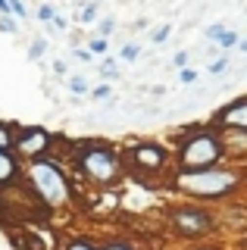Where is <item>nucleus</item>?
Returning <instances> with one entry per match:
<instances>
[{"label":"nucleus","mask_w":247,"mask_h":250,"mask_svg":"<svg viewBox=\"0 0 247 250\" xmlns=\"http://www.w3.org/2000/svg\"><path fill=\"white\" fill-rule=\"evenodd\" d=\"M113 31H116V19H113V16H103V19H97V35H100V38H110Z\"/></svg>","instance_id":"obj_25"},{"label":"nucleus","mask_w":247,"mask_h":250,"mask_svg":"<svg viewBox=\"0 0 247 250\" xmlns=\"http://www.w3.org/2000/svg\"><path fill=\"white\" fill-rule=\"evenodd\" d=\"M13 16H16V19H28V3H22V0H13Z\"/></svg>","instance_id":"obj_31"},{"label":"nucleus","mask_w":247,"mask_h":250,"mask_svg":"<svg viewBox=\"0 0 247 250\" xmlns=\"http://www.w3.org/2000/svg\"><path fill=\"white\" fill-rule=\"evenodd\" d=\"M197 78H200V72H197V69H191V66L179 69V82H182V84H194Z\"/></svg>","instance_id":"obj_27"},{"label":"nucleus","mask_w":247,"mask_h":250,"mask_svg":"<svg viewBox=\"0 0 247 250\" xmlns=\"http://www.w3.org/2000/svg\"><path fill=\"white\" fill-rule=\"evenodd\" d=\"M238 250H247V234H244L241 241H238Z\"/></svg>","instance_id":"obj_37"},{"label":"nucleus","mask_w":247,"mask_h":250,"mask_svg":"<svg viewBox=\"0 0 247 250\" xmlns=\"http://www.w3.org/2000/svg\"><path fill=\"white\" fill-rule=\"evenodd\" d=\"M72 57L79 60V62H91V60H94V53H91V47H75Z\"/></svg>","instance_id":"obj_30"},{"label":"nucleus","mask_w":247,"mask_h":250,"mask_svg":"<svg viewBox=\"0 0 247 250\" xmlns=\"http://www.w3.org/2000/svg\"><path fill=\"white\" fill-rule=\"evenodd\" d=\"M116 57H119L122 62H135L138 57H141V47H138L135 41H125V44L119 47V53H116Z\"/></svg>","instance_id":"obj_19"},{"label":"nucleus","mask_w":247,"mask_h":250,"mask_svg":"<svg viewBox=\"0 0 247 250\" xmlns=\"http://www.w3.org/2000/svg\"><path fill=\"white\" fill-rule=\"evenodd\" d=\"M88 47H91V53H94V57H110V38L94 35V38L88 41Z\"/></svg>","instance_id":"obj_21"},{"label":"nucleus","mask_w":247,"mask_h":250,"mask_svg":"<svg viewBox=\"0 0 247 250\" xmlns=\"http://www.w3.org/2000/svg\"><path fill=\"white\" fill-rule=\"evenodd\" d=\"M110 97H113L110 82H100L97 88H91V100H100V104H103V100H110Z\"/></svg>","instance_id":"obj_24"},{"label":"nucleus","mask_w":247,"mask_h":250,"mask_svg":"<svg viewBox=\"0 0 247 250\" xmlns=\"http://www.w3.org/2000/svg\"><path fill=\"white\" fill-rule=\"evenodd\" d=\"M25 178V163L19 160L16 150H3L0 147V191L3 188H13Z\"/></svg>","instance_id":"obj_9"},{"label":"nucleus","mask_w":247,"mask_h":250,"mask_svg":"<svg viewBox=\"0 0 247 250\" xmlns=\"http://www.w3.org/2000/svg\"><path fill=\"white\" fill-rule=\"evenodd\" d=\"M50 28H57V31H66V28H69V22H66V16H63V13H57V19H53V22H50Z\"/></svg>","instance_id":"obj_33"},{"label":"nucleus","mask_w":247,"mask_h":250,"mask_svg":"<svg viewBox=\"0 0 247 250\" xmlns=\"http://www.w3.org/2000/svg\"><path fill=\"white\" fill-rule=\"evenodd\" d=\"M222 144H226L228 163L247 166V128H222Z\"/></svg>","instance_id":"obj_10"},{"label":"nucleus","mask_w":247,"mask_h":250,"mask_svg":"<svg viewBox=\"0 0 247 250\" xmlns=\"http://www.w3.org/2000/svg\"><path fill=\"white\" fill-rule=\"evenodd\" d=\"M182 250H226L222 244H213V241H194V244L182 247Z\"/></svg>","instance_id":"obj_29"},{"label":"nucleus","mask_w":247,"mask_h":250,"mask_svg":"<svg viewBox=\"0 0 247 250\" xmlns=\"http://www.w3.org/2000/svg\"><path fill=\"white\" fill-rule=\"evenodd\" d=\"M244 185H247V172H244V166H235V163L169 172V191L185 197V200H197V203L231 200L241 194Z\"/></svg>","instance_id":"obj_1"},{"label":"nucleus","mask_w":247,"mask_h":250,"mask_svg":"<svg viewBox=\"0 0 247 250\" xmlns=\"http://www.w3.org/2000/svg\"><path fill=\"white\" fill-rule=\"evenodd\" d=\"M60 250H100V238H91V234H69L63 244H60Z\"/></svg>","instance_id":"obj_11"},{"label":"nucleus","mask_w":247,"mask_h":250,"mask_svg":"<svg viewBox=\"0 0 247 250\" xmlns=\"http://www.w3.org/2000/svg\"><path fill=\"white\" fill-rule=\"evenodd\" d=\"M226 69H228V53H222L219 60L210 62V75H219V72H226Z\"/></svg>","instance_id":"obj_28"},{"label":"nucleus","mask_w":247,"mask_h":250,"mask_svg":"<svg viewBox=\"0 0 247 250\" xmlns=\"http://www.w3.org/2000/svg\"><path fill=\"white\" fill-rule=\"evenodd\" d=\"M216 44H219V47H222V50H235V47H238V44H241V35H238V31H231V28H228V31H226V35H222V38H219V41H216Z\"/></svg>","instance_id":"obj_22"},{"label":"nucleus","mask_w":247,"mask_h":250,"mask_svg":"<svg viewBox=\"0 0 247 250\" xmlns=\"http://www.w3.org/2000/svg\"><path fill=\"white\" fill-rule=\"evenodd\" d=\"M175 169H200V166H219L228 163L222 135L213 122L206 125H188L182 135H175Z\"/></svg>","instance_id":"obj_4"},{"label":"nucleus","mask_w":247,"mask_h":250,"mask_svg":"<svg viewBox=\"0 0 247 250\" xmlns=\"http://www.w3.org/2000/svg\"><path fill=\"white\" fill-rule=\"evenodd\" d=\"M0 13H13V0H0Z\"/></svg>","instance_id":"obj_35"},{"label":"nucleus","mask_w":247,"mask_h":250,"mask_svg":"<svg viewBox=\"0 0 247 250\" xmlns=\"http://www.w3.org/2000/svg\"><path fill=\"white\" fill-rule=\"evenodd\" d=\"M50 50V41L44 35H35L32 38V44H28V62H38V60H44V53Z\"/></svg>","instance_id":"obj_15"},{"label":"nucleus","mask_w":247,"mask_h":250,"mask_svg":"<svg viewBox=\"0 0 247 250\" xmlns=\"http://www.w3.org/2000/svg\"><path fill=\"white\" fill-rule=\"evenodd\" d=\"M53 72H57V75H66V62L57 60V62H53Z\"/></svg>","instance_id":"obj_34"},{"label":"nucleus","mask_w":247,"mask_h":250,"mask_svg":"<svg viewBox=\"0 0 247 250\" xmlns=\"http://www.w3.org/2000/svg\"><path fill=\"white\" fill-rule=\"evenodd\" d=\"M69 169L82 185L97 188V191H113L125 182L128 166H125V150L110 144V141H79L69 150Z\"/></svg>","instance_id":"obj_2"},{"label":"nucleus","mask_w":247,"mask_h":250,"mask_svg":"<svg viewBox=\"0 0 247 250\" xmlns=\"http://www.w3.org/2000/svg\"><path fill=\"white\" fill-rule=\"evenodd\" d=\"M125 166H128V175L160 178L175 169V150L157 138H141L125 147Z\"/></svg>","instance_id":"obj_6"},{"label":"nucleus","mask_w":247,"mask_h":250,"mask_svg":"<svg viewBox=\"0 0 247 250\" xmlns=\"http://www.w3.org/2000/svg\"><path fill=\"white\" fill-rule=\"evenodd\" d=\"M169 35H172V25H157V28L150 31V41H153V44H163Z\"/></svg>","instance_id":"obj_26"},{"label":"nucleus","mask_w":247,"mask_h":250,"mask_svg":"<svg viewBox=\"0 0 247 250\" xmlns=\"http://www.w3.org/2000/svg\"><path fill=\"white\" fill-rule=\"evenodd\" d=\"M226 31H228V25H226V22H213V25L204 31V38H206L210 44H216V41H219L222 35H226Z\"/></svg>","instance_id":"obj_23"},{"label":"nucleus","mask_w":247,"mask_h":250,"mask_svg":"<svg viewBox=\"0 0 247 250\" xmlns=\"http://www.w3.org/2000/svg\"><path fill=\"white\" fill-rule=\"evenodd\" d=\"M25 182L35 188V194L47 207V213H63L75 207V182L72 169L60 156H41V160L25 163Z\"/></svg>","instance_id":"obj_3"},{"label":"nucleus","mask_w":247,"mask_h":250,"mask_svg":"<svg viewBox=\"0 0 247 250\" xmlns=\"http://www.w3.org/2000/svg\"><path fill=\"white\" fill-rule=\"evenodd\" d=\"M119 57H100V78L103 82H116L119 78Z\"/></svg>","instance_id":"obj_14"},{"label":"nucleus","mask_w":247,"mask_h":250,"mask_svg":"<svg viewBox=\"0 0 247 250\" xmlns=\"http://www.w3.org/2000/svg\"><path fill=\"white\" fill-rule=\"evenodd\" d=\"M97 19H100V6H97V0L84 3V6H82V13H79V25H91V22H97Z\"/></svg>","instance_id":"obj_16"},{"label":"nucleus","mask_w":247,"mask_h":250,"mask_svg":"<svg viewBox=\"0 0 247 250\" xmlns=\"http://www.w3.org/2000/svg\"><path fill=\"white\" fill-rule=\"evenodd\" d=\"M210 122L216 128H247V94L244 97H235L228 104H222L216 113L210 116Z\"/></svg>","instance_id":"obj_8"},{"label":"nucleus","mask_w":247,"mask_h":250,"mask_svg":"<svg viewBox=\"0 0 247 250\" xmlns=\"http://www.w3.org/2000/svg\"><path fill=\"white\" fill-rule=\"evenodd\" d=\"M100 250H138V244L125 234H110V238H100Z\"/></svg>","instance_id":"obj_12"},{"label":"nucleus","mask_w":247,"mask_h":250,"mask_svg":"<svg viewBox=\"0 0 247 250\" xmlns=\"http://www.w3.org/2000/svg\"><path fill=\"white\" fill-rule=\"evenodd\" d=\"M16 135H19V122H0V147L3 150H13Z\"/></svg>","instance_id":"obj_13"},{"label":"nucleus","mask_w":247,"mask_h":250,"mask_svg":"<svg viewBox=\"0 0 247 250\" xmlns=\"http://www.w3.org/2000/svg\"><path fill=\"white\" fill-rule=\"evenodd\" d=\"M19 22L13 13H0V35H19Z\"/></svg>","instance_id":"obj_18"},{"label":"nucleus","mask_w":247,"mask_h":250,"mask_svg":"<svg viewBox=\"0 0 247 250\" xmlns=\"http://www.w3.org/2000/svg\"><path fill=\"white\" fill-rule=\"evenodd\" d=\"M163 225L172 231V238L194 244V241H210L219 231V216L206 203L185 200V203H169L163 213Z\"/></svg>","instance_id":"obj_5"},{"label":"nucleus","mask_w":247,"mask_h":250,"mask_svg":"<svg viewBox=\"0 0 247 250\" xmlns=\"http://www.w3.org/2000/svg\"><path fill=\"white\" fill-rule=\"evenodd\" d=\"M69 91L75 94V97H82V94H91V84H88V78L84 75H69Z\"/></svg>","instance_id":"obj_20"},{"label":"nucleus","mask_w":247,"mask_h":250,"mask_svg":"<svg viewBox=\"0 0 247 250\" xmlns=\"http://www.w3.org/2000/svg\"><path fill=\"white\" fill-rule=\"evenodd\" d=\"M172 66L175 69H185V66H188V50H179V53H175V57H172Z\"/></svg>","instance_id":"obj_32"},{"label":"nucleus","mask_w":247,"mask_h":250,"mask_svg":"<svg viewBox=\"0 0 247 250\" xmlns=\"http://www.w3.org/2000/svg\"><path fill=\"white\" fill-rule=\"evenodd\" d=\"M57 135L44 125H19V135H16V144L13 150L19 153L22 163H32V160H41V156H53L57 150Z\"/></svg>","instance_id":"obj_7"},{"label":"nucleus","mask_w":247,"mask_h":250,"mask_svg":"<svg viewBox=\"0 0 247 250\" xmlns=\"http://www.w3.org/2000/svg\"><path fill=\"white\" fill-rule=\"evenodd\" d=\"M238 50H241V53H247V38H241V44H238Z\"/></svg>","instance_id":"obj_36"},{"label":"nucleus","mask_w":247,"mask_h":250,"mask_svg":"<svg viewBox=\"0 0 247 250\" xmlns=\"http://www.w3.org/2000/svg\"><path fill=\"white\" fill-rule=\"evenodd\" d=\"M57 13H60L57 6H53L50 0H44V3H41V6L35 10V19H38V22H44V25H50V22L57 19Z\"/></svg>","instance_id":"obj_17"}]
</instances>
